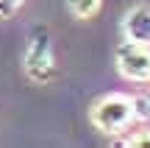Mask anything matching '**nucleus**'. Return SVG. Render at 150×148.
Wrapping results in <instances>:
<instances>
[{
	"mask_svg": "<svg viewBox=\"0 0 150 148\" xmlns=\"http://www.w3.org/2000/svg\"><path fill=\"white\" fill-rule=\"evenodd\" d=\"M92 117V126L103 134H117L134 120V101L131 95L122 92H111V95H103L89 112Z\"/></svg>",
	"mask_w": 150,
	"mask_h": 148,
	"instance_id": "f257e3e1",
	"label": "nucleus"
},
{
	"mask_svg": "<svg viewBox=\"0 0 150 148\" xmlns=\"http://www.w3.org/2000/svg\"><path fill=\"white\" fill-rule=\"evenodd\" d=\"M22 67L25 76L36 84H47L56 76V61H53V45H50V34L45 28H36L28 39L25 56H22Z\"/></svg>",
	"mask_w": 150,
	"mask_h": 148,
	"instance_id": "f03ea898",
	"label": "nucleus"
},
{
	"mask_svg": "<svg viewBox=\"0 0 150 148\" xmlns=\"http://www.w3.org/2000/svg\"><path fill=\"white\" fill-rule=\"evenodd\" d=\"M117 70L128 81H150V45L125 39L117 48Z\"/></svg>",
	"mask_w": 150,
	"mask_h": 148,
	"instance_id": "7ed1b4c3",
	"label": "nucleus"
},
{
	"mask_svg": "<svg viewBox=\"0 0 150 148\" xmlns=\"http://www.w3.org/2000/svg\"><path fill=\"white\" fill-rule=\"evenodd\" d=\"M122 34L131 42L150 45V6H134L122 17Z\"/></svg>",
	"mask_w": 150,
	"mask_h": 148,
	"instance_id": "20e7f679",
	"label": "nucleus"
},
{
	"mask_svg": "<svg viewBox=\"0 0 150 148\" xmlns=\"http://www.w3.org/2000/svg\"><path fill=\"white\" fill-rule=\"evenodd\" d=\"M67 6H70V11L78 20H89V17H95L100 11L103 0H67Z\"/></svg>",
	"mask_w": 150,
	"mask_h": 148,
	"instance_id": "39448f33",
	"label": "nucleus"
},
{
	"mask_svg": "<svg viewBox=\"0 0 150 148\" xmlns=\"http://www.w3.org/2000/svg\"><path fill=\"white\" fill-rule=\"evenodd\" d=\"M134 101V120H150V95H131Z\"/></svg>",
	"mask_w": 150,
	"mask_h": 148,
	"instance_id": "423d86ee",
	"label": "nucleus"
},
{
	"mask_svg": "<svg viewBox=\"0 0 150 148\" xmlns=\"http://www.w3.org/2000/svg\"><path fill=\"white\" fill-rule=\"evenodd\" d=\"M125 145H134V148H150V129H142V132L131 134L125 140Z\"/></svg>",
	"mask_w": 150,
	"mask_h": 148,
	"instance_id": "0eeeda50",
	"label": "nucleus"
},
{
	"mask_svg": "<svg viewBox=\"0 0 150 148\" xmlns=\"http://www.w3.org/2000/svg\"><path fill=\"white\" fill-rule=\"evenodd\" d=\"M25 0H0V17H11Z\"/></svg>",
	"mask_w": 150,
	"mask_h": 148,
	"instance_id": "6e6552de",
	"label": "nucleus"
}]
</instances>
